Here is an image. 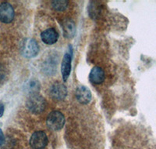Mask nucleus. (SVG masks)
<instances>
[{"label": "nucleus", "instance_id": "obj_15", "mask_svg": "<svg viewBox=\"0 0 156 149\" xmlns=\"http://www.w3.org/2000/svg\"><path fill=\"white\" fill-rule=\"evenodd\" d=\"M4 142H5V137H4L2 130L0 129V145H2L4 144Z\"/></svg>", "mask_w": 156, "mask_h": 149}, {"label": "nucleus", "instance_id": "obj_11", "mask_svg": "<svg viewBox=\"0 0 156 149\" xmlns=\"http://www.w3.org/2000/svg\"><path fill=\"white\" fill-rule=\"evenodd\" d=\"M63 32L65 37L70 39L74 36L75 26L74 24L70 20H67L63 24Z\"/></svg>", "mask_w": 156, "mask_h": 149}, {"label": "nucleus", "instance_id": "obj_10", "mask_svg": "<svg viewBox=\"0 0 156 149\" xmlns=\"http://www.w3.org/2000/svg\"><path fill=\"white\" fill-rule=\"evenodd\" d=\"M105 71H103L101 67H98V66H95L93 67L89 74V79L93 84L102 83L105 81Z\"/></svg>", "mask_w": 156, "mask_h": 149}, {"label": "nucleus", "instance_id": "obj_8", "mask_svg": "<svg viewBox=\"0 0 156 149\" xmlns=\"http://www.w3.org/2000/svg\"><path fill=\"white\" fill-rule=\"evenodd\" d=\"M75 96L78 102L82 105H87L91 100V93L87 87L80 85L76 88Z\"/></svg>", "mask_w": 156, "mask_h": 149}, {"label": "nucleus", "instance_id": "obj_7", "mask_svg": "<svg viewBox=\"0 0 156 149\" xmlns=\"http://www.w3.org/2000/svg\"><path fill=\"white\" fill-rule=\"evenodd\" d=\"M49 94L54 100L62 101L65 99L67 95V89L64 84L59 82H55L50 88Z\"/></svg>", "mask_w": 156, "mask_h": 149}, {"label": "nucleus", "instance_id": "obj_3", "mask_svg": "<svg viewBox=\"0 0 156 149\" xmlns=\"http://www.w3.org/2000/svg\"><path fill=\"white\" fill-rule=\"evenodd\" d=\"M48 144L46 133L43 131H36L31 135L30 146L32 149H44Z\"/></svg>", "mask_w": 156, "mask_h": 149}, {"label": "nucleus", "instance_id": "obj_4", "mask_svg": "<svg viewBox=\"0 0 156 149\" xmlns=\"http://www.w3.org/2000/svg\"><path fill=\"white\" fill-rule=\"evenodd\" d=\"M38 45L33 39H25L21 46V53L23 57L33 58L38 53Z\"/></svg>", "mask_w": 156, "mask_h": 149}, {"label": "nucleus", "instance_id": "obj_9", "mask_svg": "<svg viewBox=\"0 0 156 149\" xmlns=\"http://www.w3.org/2000/svg\"><path fill=\"white\" fill-rule=\"evenodd\" d=\"M41 39L44 43L47 45H52L57 42L58 39V34L55 29L51 28L41 32Z\"/></svg>", "mask_w": 156, "mask_h": 149}, {"label": "nucleus", "instance_id": "obj_2", "mask_svg": "<svg viewBox=\"0 0 156 149\" xmlns=\"http://www.w3.org/2000/svg\"><path fill=\"white\" fill-rule=\"evenodd\" d=\"M46 123L50 130L57 131L61 130L65 124V117L62 112L53 111L48 116Z\"/></svg>", "mask_w": 156, "mask_h": 149}, {"label": "nucleus", "instance_id": "obj_5", "mask_svg": "<svg viewBox=\"0 0 156 149\" xmlns=\"http://www.w3.org/2000/svg\"><path fill=\"white\" fill-rule=\"evenodd\" d=\"M15 12L13 7L9 2L0 4V21L4 24H9L14 18Z\"/></svg>", "mask_w": 156, "mask_h": 149}, {"label": "nucleus", "instance_id": "obj_12", "mask_svg": "<svg viewBox=\"0 0 156 149\" xmlns=\"http://www.w3.org/2000/svg\"><path fill=\"white\" fill-rule=\"evenodd\" d=\"M51 6L56 11H64L67 8L68 2L65 0H61V1H52Z\"/></svg>", "mask_w": 156, "mask_h": 149}, {"label": "nucleus", "instance_id": "obj_1", "mask_svg": "<svg viewBox=\"0 0 156 149\" xmlns=\"http://www.w3.org/2000/svg\"><path fill=\"white\" fill-rule=\"evenodd\" d=\"M27 107L33 113H41L45 109L46 101L42 96L37 93L30 94L27 100Z\"/></svg>", "mask_w": 156, "mask_h": 149}, {"label": "nucleus", "instance_id": "obj_14", "mask_svg": "<svg viewBox=\"0 0 156 149\" xmlns=\"http://www.w3.org/2000/svg\"><path fill=\"white\" fill-rule=\"evenodd\" d=\"M5 76V71L4 70L3 67L0 65V81H2V79H4Z\"/></svg>", "mask_w": 156, "mask_h": 149}, {"label": "nucleus", "instance_id": "obj_16", "mask_svg": "<svg viewBox=\"0 0 156 149\" xmlns=\"http://www.w3.org/2000/svg\"><path fill=\"white\" fill-rule=\"evenodd\" d=\"M4 113V105L2 104H0V118L2 117Z\"/></svg>", "mask_w": 156, "mask_h": 149}, {"label": "nucleus", "instance_id": "obj_13", "mask_svg": "<svg viewBox=\"0 0 156 149\" xmlns=\"http://www.w3.org/2000/svg\"><path fill=\"white\" fill-rule=\"evenodd\" d=\"M29 90H30V92L31 94H34V93H37V90H39V85L38 82H37L36 80H30L28 84Z\"/></svg>", "mask_w": 156, "mask_h": 149}, {"label": "nucleus", "instance_id": "obj_6", "mask_svg": "<svg viewBox=\"0 0 156 149\" xmlns=\"http://www.w3.org/2000/svg\"><path fill=\"white\" fill-rule=\"evenodd\" d=\"M72 56H73V50L70 47V51L68 50V52L64 54L62 64H61V74H62V79L64 82H66L70 74Z\"/></svg>", "mask_w": 156, "mask_h": 149}]
</instances>
